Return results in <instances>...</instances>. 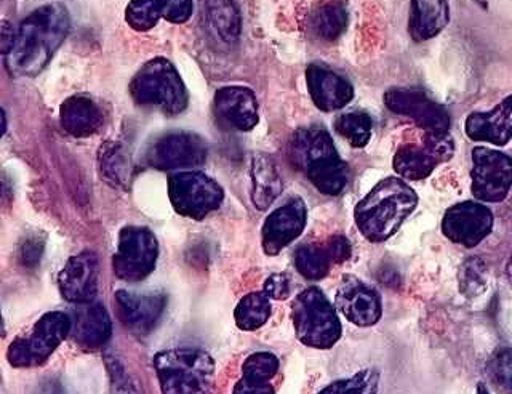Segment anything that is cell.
<instances>
[{"label":"cell","mask_w":512,"mask_h":394,"mask_svg":"<svg viewBox=\"0 0 512 394\" xmlns=\"http://www.w3.org/2000/svg\"><path fill=\"white\" fill-rule=\"evenodd\" d=\"M71 28L68 10L61 4H48L32 12L16 33L15 44L5 57L12 76L32 77L44 71L60 49Z\"/></svg>","instance_id":"1"},{"label":"cell","mask_w":512,"mask_h":394,"mask_svg":"<svg viewBox=\"0 0 512 394\" xmlns=\"http://www.w3.org/2000/svg\"><path fill=\"white\" fill-rule=\"evenodd\" d=\"M418 207V194L404 178L388 177L376 183L357 204L354 220L360 234L373 244L388 241Z\"/></svg>","instance_id":"2"},{"label":"cell","mask_w":512,"mask_h":394,"mask_svg":"<svg viewBox=\"0 0 512 394\" xmlns=\"http://www.w3.org/2000/svg\"><path fill=\"white\" fill-rule=\"evenodd\" d=\"M288 157L320 193L338 196L349 181V167L336 151L333 138L322 127H306L293 133Z\"/></svg>","instance_id":"3"},{"label":"cell","mask_w":512,"mask_h":394,"mask_svg":"<svg viewBox=\"0 0 512 394\" xmlns=\"http://www.w3.org/2000/svg\"><path fill=\"white\" fill-rule=\"evenodd\" d=\"M162 394H213L215 361L196 348H175L154 356Z\"/></svg>","instance_id":"4"},{"label":"cell","mask_w":512,"mask_h":394,"mask_svg":"<svg viewBox=\"0 0 512 394\" xmlns=\"http://www.w3.org/2000/svg\"><path fill=\"white\" fill-rule=\"evenodd\" d=\"M130 95L138 105L159 108L168 116L183 113L188 106L183 79L167 58H154L141 66L130 82Z\"/></svg>","instance_id":"5"},{"label":"cell","mask_w":512,"mask_h":394,"mask_svg":"<svg viewBox=\"0 0 512 394\" xmlns=\"http://www.w3.org/2000/svg\"><path fill=\"white\" fill-rule=\"evenodd\" d=\"M292 318L296 337L309 348L330 350L341 338L343 327L336 306L319 287H309L295 298Z\"/></svg>","instance_id":"6"},{"label":"cell","mask_w":512,"mask_h":394,"mask_svg":"<svg viewBox=\"0 0 512 394\" xmlns=\"http://www.w3.org/2000/svg\"><path fill=\"white\" fill-rule=\"evenodd\" d=\"M71 324V316L63 311L44 314L28 334L21 335L8 346V362L20 369L42 366L64 342V338L69 337Z\"/></svg>","instance_id":"7"},{"label":"cell","mask_w":512,"mask_h":394,"mask_svg":"<svg viewBox=\"0 0 512 394\" xmlns=\"http://www.w3.org/2000/svg\"><path fill=\"white\" fill-rule=\"evenodd\" d=\"M453 154L455 141L450 133L423 132L420 140L399 146L392 159V167L404 180H424L440 164L450 161Z\"/></svg>","instance_id":"8"},{"label":"cell","mask_w":512,"mask_h":394,"mask_svg":"<svg viewBox=\"0 0 512 394\" xmlns=\"http://www.w3.org/2000/svg\"><path fill=\"white\" fill-rule=\"evenodd\" d=\"M168 197L176 214L192 220H202L220 209L224 191L205 173L180 172L168 180Z\"/></svg>","instance_id":"9"},{"label":"cell","mask_w":512,"mask_h":394,"mask_svg":"<svg viewBox=\"0 0 512 394\" xmlns=\"http://www.w3.org/2000/svg\"><path fill=\"white\" fill-rule=\"evenodd\" d=\"M157 257L159 242L151 230L144 226H125L119 234L112 268L122 281L140 282L154 271Z\"/></svg>","instance_id":"10"},{"label":"cell","mask_w":512,"mask_h":394,"mask_svg":"<svg viewBox=\"0 0 512 394\" xmlns=\"http://www.w3.org/2000/svg\"><path fill=\"white\" fill-rule=\"evenodd\" d=\"M471 191L477 201L498 204L512 188V157L496 149H472Z\"/></svg>","instance_id":"11"},{"label":"cell","mask_w":512,"mask_h":394,"mask_svg":"<svg viewBox=\"0 0 512 394\" xmlns=\"http://www.w3.org/2000/svg\"><path fill=\"white\" fill-rule=\"evenodd\" d=\"M384 106L415 122L423 132L448 133L450 114L420 87H392L384 93Z\"/></svg>","instance_id":"12"},{"label":"cell","mask_w":512,"mask_h":394,"mask_svg":"<svg viewBox=\"0 0 512 394\" xmlns=\"http://www.w3.org/2000/svg\"><path fill=\"white\" fill-rule=\"evenodd\" d=\"M495 217L492 210L476 201L458 202L447 209L440 230L448 241L460 246H479L493 231Z\"/></svg>","instance_id":"13"},{"label":"cell","mask_w":512,"mask_h":394,"mask_svg":"<svg viewBox=\"0 0 512 394\" xmlns=\"http://www.w3.org/2000/svg\"><path fill=\"white\" fill-rule=\"evenodd\" d=\"M207 153V143L196 133H168L149 149L148 164L159 170L188 169L204 164Z\"/></svg>","instance_id":"14"},{"label":"cell","mask_w":512,"mask_h":394,"mask_svg":"<svg viewBox=\"0 0 512 394\" xmlns=\"http://www.w3.org/2000/svg\"><path fill=\"white\" fill-rule=\"evenodd\" d=\"M335 306L344 318L359 327L375 326L383 316L380 294L351 274L343 276L336 290Z\"/></svg>","instance_id":"15"},{"label":"cell","mask_w":512,"mask_h":394,"mask_svg":"<svg viewBox=\"0 0 512 394\" xmlns=\"http://www.w3.org/2000/svg\"><path fill=\"white\" fill-rule=\"evenodd\" d=\"M308 222V209L301 197H292L284 206L274 210L263 225V250L266 255H277L300 238Z\"/></svg>","instance_id":"16"},{"label":"cell","mask_w":512,"mask_h":394,"mask_svg":"<svg viewBox=\"0 0 512 394\" xmlns=\"http://www.w3.org/2000/svg\"><path fill=\"white\" fill-rule=\"evenodd\" d=\"M100 279V260L92 250H84L69 258L58 276V287L64 300L69 303L93 302L98 292Z\"/></svg>","instance_id":"17"},{"label":"cell","mask_w":512,"mask_h":394,"mask_svg":"<svg viewBox=\"0 0 512 394\" xmlns=\"http://www.w3.org/2000/svg\"><path fill=\"white\" fill-rule=\"evenodd\" d=\"M351 254L348 239L344 236H332L327 241L306 244L296 250V270L309 281H320L327 278L333 265L346 262Z\"/></svg>","instance_id":"18"},{"label":"cell","mask_w":512,"mask_h":394,"mask_svg":"<svg viewBox=\"0 0 512 394\" xmlns=\"http://www.w3.org/2000/svg\"><path fill=\"white\" fill-rule=\"evenodd\" d=\"M117 314L125 327L136 335H148L156 327L167 306V295L116 292Z\"/></svg>","instance_id":"19"},{"label":"cell","mask_w":512,"mask_h":394,"mask_svg":"<svg viewBox=\"0 0 512 394\" xmlns=\"http://www.w3.org/2000/svg\"><path fill=\"white\" fill-rule=\"evenodd\" d=\"M306 82H308L309 95L314 105L324 113L343 109L354 98V87L351 82L324 66H308Z\"/></svg>","instance_id":"20"},{"label":"cell","mask_w":512,"mask_h":394,"mask_svg":"<svg viewBox=\"0 0 512 394\" xmlns=\"http://www.w3.org/2000/svg\"><path fill=\"white\" fill-rule=\"evenodd\" d=\"M464 132L472 141H484L495 146L508 145L512 140V95L490 111L469 114Z\"/></svg>","instance_id":"21"},{"label":"cell","mask_w":512,"mask_h":394,"mask_svg":"<svg viewBox=\"0 0 512 394\" xmlns=\"http://www.w3.org/2000/svg\"><path fill=\"white\" fill-rule=\"evenodd\" d=\"M71 322L69 337L82 348L98 350L111 338V316L101 303L88 302L77 305L72 313Z\"/></svg>","instance_id":"22"},{"label":"cell","mask_w":512,"mask_h":394,"mask_svg":"<svg viewBox=\"0 0 512 394\" xmlns=\"http://www.w3.org/2000/svg\"><path fill=\"white\" fill-rule=\"evenodd\" d=\"M215 109L226 124L240 132L255 129L258 124V101L247 87H223L215 93Z\"/></svg>","instance_id":"23"},{"label":"cell","mask_w":512,"mask_h":394,"mask_svg":"<svg viewBox=\"0 0 512 394\" xmlns=\"http://www.w3.org/2000/svg\"><path fill=\"white\" fill-rule=\"evenodd\" d=\"M450 23L448 0H410L408 34L415 42L439 36Z\"/></svg>","instance_id":"24"},{"label":"cell","mask_w":512,"mask_h":394,"mask_svg":"<svg viewBox=\"0 0 512 394\" xmlns=\"http://www.w3.org/2000/svg\"><path fill=\"white\" fill-rule=\"evenodd\" d=\"M60 121L63 129L72 137L87 138L103 127L104 116L93 98L74 95L61 105Z\"/></svg>","instance_id":"25"},{"label":"cell","mask_w":512,"mask_h":394,"mask_svg":"<svg viewBox=\"0 0 512 394\" xmlns=\"http://www.w3.org/2000/svg\"><path fill=\"white\" fill-rule=\"evenodd\" d=\"M279 370V359L268 351L253 353L245 359L242 378L232 394H276L271 380Z\"/></svg>","instance_id":"26"},{"label":"cell","mask_w":512,"mask_h":394,"mask_svg":"<svg viewBox=\"0 0 512 394\" xmlns=\"http://www.w3.org/2000/svg\"><path fill=\"white\" fill-rule=\"evenodd\" d=\"M349 12L346 0H320L308 17L312 36L324 42H335L348 28Z\"/></svg>","instance_id":"27"},{"label":"cell","mask_w":512,"mask_h":394,"mask_svg":"<svg viewBox=\"0 0 512 394\" xmlns=\"http://www.w3.org/2000/svg\"><path fill=\"white\" fill-rule=\"evenodd\" d=\"M207 28L226 44L239 41L240 12L236 0H199Z\"/></svg>","instance_id":"28"},{"label":"cell","mask_w":512,"mask_h":394,"mask_svg":"<svg viewBox=\"0 0 512 394\" xmlns=\"http://www.w3.org/2000/svg\"><path fill=\"white\" fill-rule=\"evenodd\" d=\"M284 189L276 162L266 154L252 159V202L258 210H266Z\"/></svg>","instance_id":"29"},{"label":"cell","mask_w":512,"mask_h":394,"mask_svg":"<svg viewBox=\"0 0 512 394\" xmlns=\"http://www.w3.org/2000/svg\"><path fill=\"white\" fill-rule=\"evenodd\" d=\"M98 162H100L101 177L117 188H125L130 180V161H128L125 149L108 141L104 143L98 153Z\"/></svg>","instance_id":"30"},{"label":"cell","mask_w":512,"mask_h":394,"mask_svg":"<svg viewBox=\"0 0 512 394\" xmlns=\"http://www.w3.org/2000/svg\"><path fill=\"white\" fill-rule=\"evenodd\" d=\"M271 298L266 292H252L245 295L234 311L237 327L240 330H256L271 318Z\"/></svg>","instance_id":"31"},{"label":"cell","mask_w":512,"mask_h":394,"mask_svg":"<svg viewBox=\"0 0 512 394\" xmlns=\"http://www.w3.org/2000/svg\"><path fill=\"white\" fill-rule=\"evenodd\" d=\"M373 121L365 111H351L336 117L335 130L354 148H365L372 138Z\"/></svg>","instance_id":"32"},{"label":"cell","mask_w":512,"mask_h":394,"mask_svg":"<svg viewBox=\"0 0 512 394\" xmlns=\"http://www.w3.org/2000/svg\"><path fill=\"white\" fill-rule=\"evenodd\" d=\"M488 382L498 394H512V346H498L485 367Z\"/></svg>","instance_id":"33"},{"label":"cell","mask_w":512,"mask_h":394,"mask_svg":"<svg viewBox=\"0 0 512 394\" xmlns=\"http://www.w3.org/2000/svg\"><path fill=\"white\" fill-rule=\"evenodd\" d=\"M380 378V370H359L352 377L330 383L319 394H376L380 388Z\"/></svg>","instance_id":"34"},{"label":"cell","mask_w":512,"mask_h":394,"mask_svg":"<svg viewBox=\"0 0 512 394\" xmlns=\"http://www.w3.org/2000/svg\"><path fill=\"white\" fill-rule=\"evenodd\" d=\"M461 294L466 298H477L484 295L488 287V268L484 260L471 257L461 265L458 273Z\"/></svg>","instance_id":"35"},{"label":"cell","mask_w":512,"mask_h":394,"mask_svg":"<svg viewBox=\"0 0 512 394\" xmlns=\"http://www.w3.org/2000/svg\"><path fill=\"white\" fill-rule=\"evenodd\" d=\"M160 17L157 0H132L125 10V20L138 33H146L154 28Z\"/></svg>","instance_id":"36"},{"label":"cell","mask_w":512,"mask_h":394,"mask_svg":"<svg viewBox=\"0 0 512 394\" xmlns=\"http://www.w3.org/2000/svg\"><path fill=\"white\" fill-rule=\"evenodd\" d=\"M106 367H108L109 378H111V394H143L138 383L133 380L132 375L128 374L125 367L116 358L108 356Z\"/></svg>","instance_id":"37"},{"label":"cell","mask_w":512,"mask_h":394,"mask_svg":"<svg viewBox=\"0 0 512 394\" xmlns=\"http://www.w3.org/2000/svg\"><path fill=\"white\" fill-rule=\"evenodd\" d=\"M159 4L160 15L170 23H186L194 12L192 0H157Z\"/></svg>","instance_id":"38"},{"label":"cell","mask_w":512,"mask_h":394,"mask_svg":"<svg viewBox=\"0 0 512 394\" xmlns=\"http://www.w3.org/2000/svg\"><path fill=\"white\" fill-rule=\"evenodd\" d=\"M263 292L271 300H285L290 295V279L287 274H272L264 282Z\"/></svg>","instance_id":"39"},{"label":"cell","mask_w":512,"mask_h":394,"mask_svg":"<svg viewBox=\"0 0 512 394\" xmlns=\"http://www.w3.org/2000/svg\"><path fill=\"white\" fill-rule=\"evenodd\" d=\"M42 255V244L39 246L37 241H28L21 250V258H23L24 265L32 266L36 265Z\"/></svg>","instance_id":"40"},{"label":"cell","mask_w":512,"mask_h":394,"mask_svg":"<svg viewBox=\"0 0 512 394\" xmlns=\"http://www.w3.org/2000/svg\"><path fill=\"white\" fill-rule=\"evenodd\" d=\"M16 34L13 26L7 20L2 21V31H0V45H2V55L7 57L8 52L12 50L15 44Z\"/></svg>","instance_id":"41"},{"label":"cell","mask_w":512,"mask_h":394,"mask_svg":"<svg viewBox=\"0 0 512 394\" xmlns=\"http://www.w3.org/2000/svg\"><path fill=\"white\" fill-rule=\"evenodd\" d=\"M506 278H508L509 284L512 287V254L509 257L508 265H506Z\"/></svg>","instance_id":"42"},{"label":"cell","mask_w":512,"mask_h":394,"mask_svg":"<svg viewBox=\"0 0 512 394\" xmlns=\"http://www.w3.org/2000/svg\"><path fill=\"white\" fill-rule=\"evenodd\" d=\"M476 394H490V391L487 390V386L482 385V383H479L476 388Z\"/></svg>","instance_id":"43"}]
</instances>
